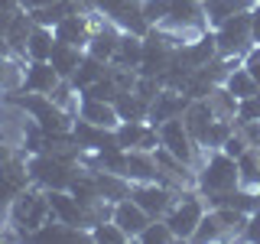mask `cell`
I'll return each mask as SVG.
<instances>
[{"instance_id": "cell-1", "label": "cell", "mask_w": 260, "mask_h": 244, "mask_svg": "<svg viewBox=\"0 0 260 244\" xmlns=\"http://www.w3.org/2000/svg\"><path fill=\"white\" fill-rule=\"evenodd\" d=\"M4 104L16 108L20 114H26L29 120H36L39 130L46 137H69L72 124H75V114L69 108H62L52 95H39V92H26V88H16V92L0 98Z\"/></svg>"}, {"instance_id": "cell-2", "label": "cell", "mask_w": 260, "mask_h": 244, "mask_svg": "<svg viewBox=\"0 0 260 244\" xmlns=\"http://www.w3.org/2000/svg\"><path fill=\"white\" fill-rule=\"evenodd\" d=\"M49 218H52V208H49V195L43 186H26L20 195L13 199L10 211H7V231L10 238H23L26 241L36 228H43Z\"/></svg>"}, {"instance_id": "cell-3", "label": "cell", "mask_w": 260, "mask_h": 244, "mask_svg": "<svg viewBox=\"0 0 260 244\" xmlns=\"http://www.w3.org/2000/svg\"><path fill=\"white\" fill-rule=\"evenodd\" d=\"M238 186H241L238 160L228 157L224 150H208L205 160L195 169V189L202 195H218V192H228V189H238Z\"/></svg>"}, {"instance_id": "cell-4", "label": "cell", "mask_w": 260, "mask_h": 244, "mask_svg": "<svg viewBox=\"0 0 260 244\" xmlns=\"http://www.w3.org/2000/svg\"><path fill=\"white\" fill-rule=\"evenodd\" d=\"M26 163H29V176L36 186L43 189H69L75 173L81 169V163L75 160H65L52 150H39V153H26Z\"/></svg>"}, {"instance_id": "cell-5", "label": "cell", "mask_w": 260, "mask_h": 244, "mask_svg": "<svg viewBox=\"0 0 260 244\" xmlns=\"http://www.w3.org/2000/svg\"><path fill=\"white\" fill-rule=\"evenodd\" d=\"M215 43H218V55L224 59H244L257 43H254V7L234 13L231 20H224L215 29Z\"/></svg>"}, {"instance_id": "cell-6", "label": "cell", "mask_w": 260, "mask_h": 244, "mask_svg": "<svg viewBox=\"0 0 260 244\" xmlns=\"http://www.w3.org/2000/svg\"><path fill=\"white\" fill-rule=\"evenodd\" d=\"M156 130H159V146H166L173 157H179L182 163H189V166L199 169V163L205 160L208 150H202V146L192 140V134H189V130H185V124H182V114H179V117L162 120Z\"/></svg>"}, {"instance_id": "cell-7", "label": "cell", "mask_w": 260, "mask_h": 244, "mask_svg": "<svg viewBox=\"0 0 260 244\" xmlns=\"http://www.w3.org/2000/svg\"><path fill=\"white\" fill-rule=\"evenodd\" d=\"M205 208L208 205H205V199H202L199 189H185L182 195H179V202L169 208V215H166L176 241H192V234H195V228H199L202 215H205Z\"/></svg>"}, {"instance_id": "cell-8", "label": "cell", "mask_w": 260, "mask_h": 244, "mask_svg": "<svg viewBox=\"0 0 260 244\" xmlns=\"http://www.w3.org/2000/svg\"><path fill=\"white\" fill-rule=\"evenodd\" d=\"M26 186H32L26 153H16V157L0 163V215L4 218H7V211H10L13 199L26 189Z\"/></svg>"}, {"instance_id": "cell-9", "label": "cell", "mask_w": 260, "mask_h": 244, "mask_svg": "<svg viewBox=\"0 0 260 244\" xmlns=\"http://www.w3.org/2000/svg\"><path fill=\"white\" fill-rule=\"evenodd\" d=\"M179 189L173 186H162V182H134L130 186V199L140 205L150 218H166L169 208L179 202Z\"/></svg>"}, {"instance_id": "cell-10", "label": "cell", "mask_w": 260, "mask_h": 244, "mask_svg": "<svg viewBox=\"0 0 260 244\" xmlns=\"http://www.w3.org/2000/svg\"><path fill=\"white\" fill-rule=\"evenodd\" d=\"M72 140H75L85 153H108V150H120L117 143V130L114 127H98L85 117H75L72 124Z\"/></svg>"}, {"instance_id": "cell-11", "label": "cell", "mask_w": 260, "mask_h": 244, "mask_svg": "<svg viewBox=\"0 0 260 244\" xmlns=\"http://www.w3.org/2000/svg\"><path fill=\"white\" fill-rule=\"evenodd\" d=\"M120 36H124V29L117 26V23H111L108 16L98 13V23H94V33L91 39H88V55H94V59L101 62H114V55H117V46H120Z\"/></svg>"}, {"instance_id": "cell-12", "label": "cell", "mask_w": 260, "mask_h": 244, "mask_svg": "<svg viewBox=\"0 0 260 244\" xmlns=\"http://www.w3.org/2000/svg\"><path fill=\"white\" fill-rule=\"evenodd\" d=\"M114 130H117L120 150H156L159 146V130L150 120H120Z\"/></svg>"}, {"instance_id": "cell-13", "label": "cell", "mask_w": 260, "mask_h": 244, "mask_svg": "<svg viewBox=\"0 0 260 244\" xmlns=\"http://www.w3.org/2000/svg\"><path fill=\"white\" fill-rule=\"evenodd\" d=\"M189 101L192 98L185 95V92H179V88H169V85H162L159 88V95L150 101V124L153 127H159L162 120H169V117H179L185 108H189Z\"/></svg>"}, {"instance_id": "cell-14", "label": "cell", "mask_w": 260, "mask_h": 244, "mask_svg": "<svg viewBox=\"0 0 260 244\" xmlns=\"http://www.w3.org/2000/svg\"><path fill=\"white\" fill-rule=\"evenodd\" d=\"M46 195H49L52 218L69 222V225H78V228H88V211H85V205L75 199V192H72V189H46Z\"/></svg>"}, {"instance_id": "cell-15", "label": "cell", "mask_w": 260, "mask_h": 244, "mask_svg": "<svg viewBox=\"0 0 260 244\" xmlns=\"http://www.w3.org/2000/svg\"><path fill=\"white\" fill-rule=\"evenodd\" d=\"M62 75L55 72L52 62H39V59H29L26 69H23V88L26 92H39V95H52L59 88Z\"/></svg>"}, {"instance_id": "cell-16", "label": "cell", "mask_w": 260, "mask_h": 244, "mask_svg": "<svg viewBox=\"0 0 260 244\" xmlns=\"http://www.w3.org/2000/svg\"><path fill=\"white\" fill-rule=\"evenodd\" d=\"M75 117H85V120H91L98 127H117L120 124V114L114 108V101H101V98H91V95L78 98Z\"/></svg>"}, {"instance_id": "cell-17", "label": "cell", "mask_w": 260, "mask_h": 244, "mask_svg": "<svg viewBox=\"0 0 260 244\" xmlns=\"http://www.w3.org/2000/svg\"><path fill=\"white\" fill-rule=\"evenodd\" d=\"M111 218H114V222H117V225H120V228H124V231L130 234V241H137V234H140L143 228L153 222V218L146 215V211H143L140 205H137V202L130 199V195H127V199H120V202H114Z\"/></svg>"}, {"instance_id": "cell-18", "label": "cell", "mask_w": 260, "mask_h": 244, "mask_svg": "<svg viewBox=\"0 0 260 244\" xmlns=\"http://www.w3.org/2000/svg\"><path fill=\"white\" fill-rule=\"evenodd\" d=\"M124 176L130 182H159V163L153 157V150H127V166Z\"/></svg>"}, {"instance_id": "cell-19", "label": "cell", "mask_w": 260, "mask_h": 244, "mask_svg": "<svg viewBox=\"0 0 260 244\" xmlns=\"http://www.w3.org/2000/svg\"><path fill=\"white\" fill-rule=\"evenodd\" d=\"M52 46H55V33L52 26H43V23H36L26 39V52H23V59H39V62H49L52 59Z\"/></svg>"}, {"instance_id": "cell-20", "label": "cell", "mask_w": 260, "mask_h": 244, "mask_svg": "<svg viewBox=\"0 0 260 244\" xmlns=\"http://www.w3.org/2000/svg\"><path fill=\"white\" fill-rule=\"evenodd\" d=\"M254 7V0H205L202 10H205V20H208V29H218L224 20H231L234 13Z\"/></svg>"}, {"instance_id": "cell-21", "label": "cell", "mask_w": 260, "mask_h": 244, "mask_svg": "<svg viewBox=\"0 0 260 244\" xmlns=\"http://www.w3.org/2000/svg\"><path fill=\"white\" fill-rule=\"evenodd\" d=\"M81 59H85V49H81V46L59 43V39H55V46H52V59H49V62L55 65V72H59L62 78H72V75L78 72Z\"/></svg>"}, {"instance_id": "cell-22", "label": "cell", "mask_w": 260, "mask_h": 244, "mask_svg": "<svg viewBox=\"0 0 260 244\" xmlns=\"http://www.w3.org/2000/svg\"><path fill=\"white\" fill-rule=\"evenodd\" d=\"M23 69H26V62H23V59L0 52V98L16 92V88H23Z\"/></svg>"}, {"instance_id": "cell-23", "label": "cell", "mask_w": 260, "mask_h": 244, "mask_svg": "<svg viewBox=\"0 0 260 244\" xmlns=\"http://www.w3.org/2000/svg\"><path fill=\"white\" fill-rule=\"evenodd\" d=\"M108 65H111V62H101V59H94V55H88V52H85V59H81L78 72H75V75H72L69 81L78 88V92H85V88H91L98 78L108 75Z\"/></svg>"}, {"instance_id": "cell-24", "label": "cell", "mask_w": 260, "mask_h": 244, "mask_svg": "<svg viewBox=\"0 0 260 244\" xmlns=\"http://www.w3.org/2000/svg\"><path fill=\"white\" fill-rule=\"evenodd\" d=\"M114 108H117L120 120H146L150 117V101H143L134 88H130V92H120L117 101H114Z\"/></svg>"}, {"instance_id": "cell-25", "label": "cell", "mask_w": 260, "mask_h": 244, "mask_svg": "<svg viewBox=\"0 0 260 244\" xmlns=\"http://www.w3.org/2000/svg\"><path fill=\"white\" fill-rule=\"evenodd\" d=\"M114 62H117V65H127V69H140V62H143V36H137V33H127V29H124Z\"/></svg>"}, {"instance_id": "cell-26", "label": "cell", "mask_w": 260, "mask_h": 244, "mask_svg": "<svg viewBox=\"0 0 260 244\" xmlns=\"http://www.w3.org/2000/svg\"><path fill=\"white\" fill-rule=\"evenodd\" d=\"M238 169H241V186L247 189H260V143H250L247 150L238 157Z\"/></svg>"}, {"instance_id": "cell-27", "label": "cell", "mask_w": 260, "mask_h": 244, "mask_svg": "<svg viewBox=\"0 0 260 244\" xmlns=\"http://www.w3.org/2000/svg\"><path fill=\"white\" fill-rule=\"evenodd\" d=\"M221 85H224L234 98H238V101H241V98H250V95H257V92H260V85L254 81V75L244 69V62H241V65H234V69L228 72V78L221 81Z\"/></svg>"}, {"instance_id": "cell-28", "label": "cell", "mask_w": 260, "mask_h": 244, "mask_svg": "<svg viewBox=\"0 0 260 244\" xmlns=\"http://www.w3.org/2000/svg\"><path fill=\"white\" fill-rule=\"evenodd\" d=\"M205 101H208V108L215 111V117H228V120H234V114H238V98L228 92L224 85H215V88H211V92L205 95Z\"/></svg>"}, {"instance_id": "cell-29", "label": "cell", "mask_w": 260, "mask_h": 244, "mask_svg": "<svg viewBox=\"0 0 260 244\" xmlns=\"http://www.w3.org/2000/svg\"><path fill=\"white\" fill-rule=\"evenodd\" d=\"M88 231H91V241L94 244H127L130 241V234L114 222V218H101V222H94Z\"/></svg>"}, {"instance_id": "cell-30", "label": "cell", "mask_w": 260, "mask_h": 244, "mask_svg": "<svg viewBox=\"0 0 260 244\" xmlns=\"http://www.w3.org/2000/svg\"><path fill=\"white\" fill-rule=\"evenodd\" d=\"M231 134H234V120L215 117V120L208 124V130H205V137H202V150H221Z\"/></svg>"}, {"instance_id": "cell-31", "label": "cell", "mask_w": 260, "mask_h": 244, "mask_svg": "<svg viewBox=\"0 0 260 244\" xmlns=\"http://www.w3.org/2000/svg\"><path fill=\"white\" fill-rule=\"evenodd\" d=\"M137 241L140 244H173L176 234H173V228H169L166 218H153V222L137 234Z\"/></svg>"}, {"instance_id": "cell-32", "label": "cell", "mask_w": 260, "mask_h": 244, "mask_svg": "<svg viewBox=\"0 0 260 244\" xmlns=\"http://www.w3.org/2000/svg\"><path fill=\"white\" fill-rule=\"evenodd\" d=\"M234 117H238V120H260V92L250 95V98H241Z\"/></svg>"}, {"instance_id": "cell-33", "label": "cell", "mask_w": 260, "mask_h": 244, "mask_svg": "<svg viewBox=\"0 0 260 244\" xmlns=\"http://www.w3.org/2000/svg\"><path fill=\"white\" fill-rule=\"evenodd\" d=\"M241 241H254V244H260V208L247 215V222H244V231H241Z\"/></svg>"}, {"instance_id": "cell-34", "label": "cell", "mask_w": 260, "mask_h": 244, "mask_svg": "<svg viewBox=\"0 0 260 244\" xmlns=\"http://www.w3.org/2000/svg\"><path fill=\"white\" fill-rule=\"evenodd\" d=\"M244 69H247L250 75H254V81L260 85V46H254L247 55H244Z\"/></svg>"}, {"instance_id": "cell-35", "label": "cell", "mask_w": 260, "mask_h": 244, "mask_svg": "<svg viewBox=\"0 0 260 244\" xmlns=\"http://www.w3.org/2000/svg\"><path fill=\"white\" fill-rule=\"evenodd\" d=\"M49 4H55V0H20V10L32 13V10H39V7H49Z\"/></svg>"}, {"instance_id": "cell-36", "label": "cell", "mask_w": 260, "mask_h": 244, "mask_svg": "<svg viewBox=\"0 0 260 244\" xmlns=\"http://www.w3.org/2000/svg\"><path fill=\"white\" fill-rule=\"evenodd\" d=\"M0 238H10V231H7V218L0 215Z\"/></svg>"}, {"instance_id": "cell-37", "label": "cell", "mask_w": 260, "mask_h": 244, "mask_svg": "<svg viewBox=\"0 0 260 244\" xmlns=\"http://www.w3.org/2000/svg\"><path fill=\"white\" fill-rule=\"evenodd\" d=\"M254 7H257V10H260V0H257V4H254Z\"/></svg>"}, {"instance_id": "cell-38", "label": "cell", "mask_w": 260, "mask_h": 244, "mask_svg": "<svg viewBox=\"0 0 260 244\" xmlns=\"http://www.w3.org/2000/svg\"><path fill=\"white\" fill-rule=\"evenodd\" d=\"M257 199H260V189H257Z\"/></svg>"}, {"instance_id": "cell-39", "label": "cell", "mask_w": 260, "mask_h": 244, "mask_svg": "<svg viewBox=\"0 0 260 244\" xmlns=\"http://www.w3.org/2000/svg\"><path fill=\"white\" fill-rule=\"evenodd\" d=\"M199 4H205V0H199Z\"/></svg>"}, {"instance_id": "cell-40", "label": "cell", "mask_w": 260, "mask_h": 244, "mask_svg": "<svg viewBox=\"0 0 260 244\" xmlns=\"http://www.w3.org/2000/svg\"><path fill=\"white\" fill-rule=\"evenodd\" d=\"M0 124H4V120H0Z\"/></svg>"}, {"instance_id": "cell-41", "label": "cell", "mask_w": 260, "mask_h": 244, "mask_svg": "<svg viewBox=\"0 0 260 244\" xmlns=\"http://www.w3.org/2000/svg\"><path fill=\"white\" fill-rule=\"evenodd\" d=\"M254 4H257V0H254Z\"/></svg>"}]
</instances>
